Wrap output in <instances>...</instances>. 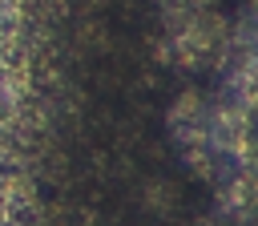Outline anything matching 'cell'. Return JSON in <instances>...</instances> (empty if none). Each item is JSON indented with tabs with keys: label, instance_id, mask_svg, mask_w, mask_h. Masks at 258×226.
Here are the masks:
<instances>
[{
	"label": "cell",
	"instance_id": "obj_1",
	"mask_svg": "<svg viewBox=\"0 0 258 226\" xmlns=\"http://www.w3.org/2000/svg\"><path fill=\"white\" fill-rule=\"evenodd\" d=\"M230 20L214 0H153L157 56L173 69H218Z\"/></svg>",
	"mask_w": 258,
	"mask_h": 226
},
{
	"label": "cell",
	"instance_id": "obj_2",
	"mask_svg": "<svg viewBox=\"0 0 258 226\" xmlns=\"http://www.w3.org/2000/svg\"><path fill=\"white\" fill-rule=\"evenodd\" d=\"M218 89L258 113V4L230 20L226 48L218 56Z\"/></svg>",
	"mask_w": 258,
	"mask_h": 226
}]
</instances>
